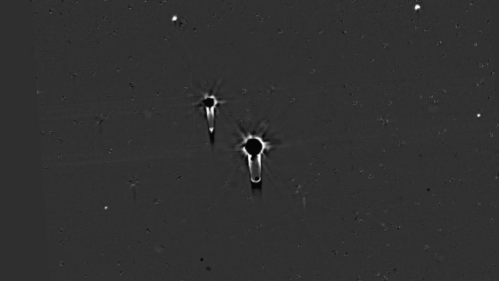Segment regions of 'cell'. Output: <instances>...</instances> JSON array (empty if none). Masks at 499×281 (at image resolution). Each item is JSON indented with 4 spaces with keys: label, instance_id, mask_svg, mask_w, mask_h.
I'll return each mask as SVG.
<instances>
[{
    "label": "cell",
    "instance_id": "cell-2",
    "mask_svg": "<svg viewBox=\"0 0 499 281\" xmlns=\"http://www.w3.org/2000/svg\"><path fill=\"white\" fill-rule=\"evenodd\" d=\"M227 100L218 98L214 93L204 94L199 102V105L205 112L208 129L211 143L214 141L215 128L216 112L218 106L227 102Z\"/></svg>",
    "mask_w": 499,
    "mask_h": 281
},
{
    "label": "cell",
    "instance_id": "cell-1",
    "mask_svg": "<svg viewBox=\"0 0 499 281\" xmlns=\"http://www.w3.org/2000/svg\"><path fill=\"white\" fill-rule=\"evenodd\" d=\"M274 146L261 135L248 132L241 134V140L236 149L246 157L251 181L259 183L262 179V160L265 152Z\"/></svg>",
    "mask_w": 499,
    "mask_h": 281
}]
</instances>
